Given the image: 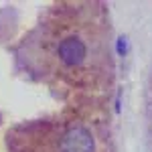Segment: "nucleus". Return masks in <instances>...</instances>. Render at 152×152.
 <instances>
[{
  "label": "nucleus",
  "instance_id": "nucleus-2",
  "mask_svg": "<svg viewBox=\"0 0 152 152\" xmlns=\"http://www.w3.org/2000/svg\"><path fill=\"white\" fill-rule=\"evenodd\" d=\"M57 55L61 59L63 65L67 67H75V65H81L85 55H87V47L79 37H67L59 43L57 47Z\"/></svg>",
  "mask_w": 152,
  "mask_h": 152
},
{
  "label": "nucleus",
  "instance_id": "nucleus-1",
  "mask_svg": "<svg viewBox=\"0 0 152 152\" xmlns=\"http://www.w3.org/2000/svg\"><path fill=\"white\" fill-rule=\"evenodd\" d=\"M59 152H94V138L89 134V130L83 126H75L69 132L63 134Z\"/></svg>",
  "mask_w": 152,
  "mask_h": 152
}]
</instances>
